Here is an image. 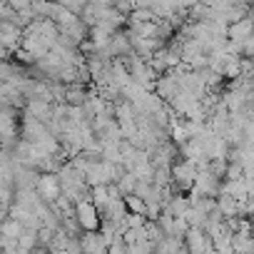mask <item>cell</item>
I'll use <instances>...</instances> for the list:
<instances>
[{
  "label": "cell",
  "instance_id": "cell-13",
  "mask_svg": "<svg viewBox=\"0 0 254 254\" xmlns=\"http://www.w3.org/2000/svg\"><path fill=\"white\" fill-rule=\"evenodd\" d=\"M217 204H219V212L224 214V219H232V217H237V214H239V199H234V197H232V194H227V192H222V194H219Z\"/></svg>",
  "mask_w": 254,
  "mask_h": 254
},
{
  "label": "cell",
  "instance_id": "cell-7",
  "mask_svg": "<svg viewBox=\"0 0 254 254\" xmlns=\"http://www.w3.org/2000/svg\"><path fill=\"white\" fill-rule=\"evenodd\" d=\"M185 247H187L190 254H204L207 249L214 247V242H212V237H209L204 229H199V227H190V232L185 234Z\"/></svg>",
  "mask_w": 254,
  "mask_h": 254
},
{
  "label": "cell",
  "instance_id": "cell-17",
  "mask_svg": "<svg viewBox=\"0 0 254 254\" xmlns=\"http://www.w3.org/2000/svg\"><path fill=\"white\" fill-rule=\"evenodd\" d=\"M150 20H155V13H152V10H147V8H135V10L130 13V25L150 23Z\"/></svg>",
  "mask_w": 254,
  "mask_h": 254
},
{
  "label": "cell",
  "instance_id": "cell-15",
  "mask_svg": "<svg viewBox=\"0 0 254 254\" xmlns=\"http://www.w3.org/2000/svg\"><path fill=\"white\" fill-rule=\"evenodd\" d=\"M185 219L190 222V227H199V229H204V224H207L209 214H207L202 207H190V212L185 214Z\"/></svg>",
  "mask_w": 254,
  "mask_h": 254
},
{
  "label": "cell",
  "instance_id": "cell-18",
  "mask_svg": "<svg viewBox=\"0 0 254 254\" xmlns=\"http://www.w3.org/2000/svg\"><path fill=\"white\" fill-rule=\"evenodd\" d=\"M58 3H60V5H65L67 10H72V13H77V15H80V13H82V8L87 5V0H58Z\"/></svg>",
  "mask_w": 254,
  "mask_h": 254
},
{
  "label": "cell",
  "instance_id": "cell-2",
  "mask_svg": "<svg viewBox=\"0 0 254 254\" xmlns=\"http://www.w3.org/2000/svg\"><path fill=\"white\" fill-rule=\"evenodd\" d=\"M23 38H25V30L18 28L15 23H10V20L0 23V43H3L5 55H15V50H20V45H23Z\"/></svg>",
  "mask_w": 254,
  "mask_h": 254
},
{
  "label": "cell",
  "instance_id": "cell-20",
  "mask_svg": "<svg viewBox=\"0 0 254 254\" xmlns=\"http://www.w3.org/2000/svg\"><path fill=\"white\" fill-rule=\"evenodd\" d=\"M244 177V167L239 162H229L227 167V180H242Z\"/></svg>",
  "mask_w": 254,
  "mask_h": 254
},
{
  "label": "cell",
  "instance_id": "cell-19",
  "mask_svg": "<svg viewBox=\"0 0 254 254\" xmlns=\"http://www.w3.org/2000/svg\"><path fill=\"white\" fill-rule=\"evenodd\" d=\"M227 167H229L227 160H212V162H209V170H212L217 177H227Z\"/></svg>",
  "mask_w": 254,
  "mask_h": 254
},
{
  "label": "cell",
  "instance_id": "cell-10",
  "mask_svg": "<svg viewBox=\"0 0 254 254\" xmlns=\"http://www.w3.org/2000/svg\"><path fill=\"white\" fill-rule=\"evenodd\" d=\"M87 97H90V92L85 90L82 82H70V85H67V92H65V102H67V105L82 107V105L87 102Z\"/></svg>",
  "mask_w": 254,
  "mask_h": 254
},
{
  "label": "cell",
  "instance_id": "cell-5",
  "mask_svg": "<svg viewBox=\"0 0 254 254\" xmlns=\"http://www.w3.org/2000/svg\"><path fill=\"white\" fill-rule=\"evenodd\" d=\"M75 209H77V222H80L82 232H97V229L102 227V214H100V209L92 204V199L75 204Z\"/></svg>",
  "mask_w": 254,
  "mask_h": 254
},
{
  "label": "cell",
  "instance_id": "cell-11",
  "mask_svg": "<svg viewBox=\"0 0 254 254\" xmlns=\"http://www.w3.org/2000/svg\"><path fill=\"white\" fill-rule=\"evenodd\" d=\"M190 207H192V202H190V194H172V199H170V204L165 207V212H170V214H175V217H185L187 212H190Z\"/></svg>",
  "mask_w": 254,
  "mask_h": 254
},
{
  "label": "cell",
  "instance_id": "cell-14",
  "mask_svg": "<svg viewBox=\"0 0 254 254\" xmlns=\"http://www.w3.org/2000/svg\"><path fill=\"white\" fill-rule=\"evenodd\" d=\"M25 232V224L20 219H13V217H5L3 222V237H10V239H20Z\"/></svg>",
  "mask_w": 254,
  "mask_h": 254
},
{
  "label": "cell",
  "instance_id": "cell-21",
  "mask_svg": "<svg viewBox=\"0 0 254 254\" xmlns=\"http://www.w3.org/2000/svg\"><path fill=\"white\" fill-rule=\"evenodd\" d=\"M8 3H10L18 13H25V10H30V8H33V0H8Z\"/></svg>",
  "mask_w": 254,
  "mask_h": 254
},
{
  "label": "cell",
  "instance_id": "cell-8",
  "mask_svg": "<svg viewBox=\"0 0 254 254\" xmlns=\"http://www.w3.org/2000/svg\"><path fill=\"white\" fill-rule=\"evenodd\" d=\"M252 33H254V23H252L249 18H244V20H239V23H232V25H229L227 38H229L232 43H237V45H242V48H244V43L252 38Z\"/></svg>",
  "mask_w": 254,
  "mask_h": 254
},
{
  "label": "cell",
  "instance_id": "cell-6",
  "mask_svg": "<svg viewBox=\"0 0 254 254\" xmlns=\"http://www.w3.org/2000/svg\"><path fill=\"white\" fill-rule=\"evenodd\" d=\"M38 192L45 202H58L63 197V185H60V177L58 172H40V180H38Z\"/></svg>",
  "mask_w": 254,
  "mask_h": 254
},
{
  "label": "cell",
  "instance_id": "cell-3",
  "mask_svg": "<svg viewBox=\"0 0 254 254\" xmlns=\"http://www.w3.org/2000/svg\"><path fill=\"white\" fill-rule=\"evenodd\" d=\"M155 92L170 105L180 92H182V80H180V72L177 70H167L165 75L157 77V85H155Z\"/></svg>",
  "mask_w": 254,
  "mask_h": 254
},
{
  "label": "cell",
  "instance_id": "cell-1",
  "mask_svg": "<svg viewBox=\"0 0 254 254\" xmlns=\"http://www.w3.org/2000/svg\"><path fill=\"white\" fill-rule=\"evenodd\" d=\"M197 175H199V167L192 162V160H177L172 165V187L177 190V194H190L194 182H197Z\"/></svg>",
  "mask_w": 254,
  "mask_h": 254
},
{
  "label": "cell",
  "instance_id": "cell-9",
  "mask_svg": "<svg viewBox=\"0 0 254 254\" xmlns=\"http://www.w3.org/2000/svg\"><path fill=\"white\" fill-rule=\"evenodd\" d=\"M25 112L33 115V117H38V120H43V122L48 125L50 117H53V102H45V100H28V102H25Z\"/></svg>",
  "mask_w": 254,
  "mask_h": 254
},
{
  "label": "cell",
  "instance_id": "cell-12",
  "mask_svg": "<svg viewBox=\"0 0 254 254\" xmlns=\"http://www.w3.org/2000/svg\"><path fill=\"white\" fill-rule=\"evenodd\" d=\"M224 192L227 194H232L234 199H249V185H247V177H242V180H227L224 182Z\"/></svg>",
  "mask_w": 254,
  "mask_h": 254
},
{
  "label": "cell",
  "instance_id": "cell-16",
  "mask_svg": "<svg viewBox=\"0 0 254 254\" xmlns=\"http://www.w3.org/2000/svg\"><path fill=\"white\" fill-rule=\"evenodd\" d=\"M125 202H127V212H130V214H145V217H147V202H145L142 197L127 194Z\"/></svg>",
  "mask_w": 254,
  "mask_h": 254
},
{
  "label": "cell",
  "instance_id": "cell-4",
  "mask_svg": "<svg viewBox=\"0 0 254 254\" xmlns=\"http://www.w3.org/2000/svg\"><path fill=\"white\" fill-rule=\"evenodd\" d=\"M194 190L202 194V197H212V199H219V194L224 192V182L222 177H217L212 170H202L197 175V182H194Z\"/></svg>",
  "mask_w": 254,
  "mask_h": 254
}]
</instances>
